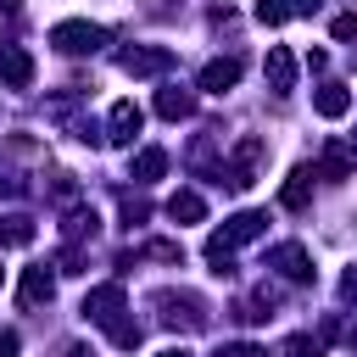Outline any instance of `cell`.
Here are the masks:
<instances>
[{"instance_id": "cell-1", "label": "cell", "mask_w": 357, "mask_h": 357, "mask_svg": "<svg viewBox=\"0 0 357 357\" xmlns=\"http://www.w3.org/2000/svg\"><path fill=\"white\" fill-rule=\"evenodd\" d=\"M50 45H56L61 56H95V50L106 45V28H100V22H56V28H50Z\"/></svg>"}, {"instance_id": "cell-2", "label": "cell", "mask_w": 357, "mask_h": 357, "mask_svg": "<svg viewBox=\"0 0 357 357\" xmlns=\"http://www.w3.org/2000/svg\"><path fill=\"white\" fill-rule=\"evenodd\" d=\"M117 67H123L128 78H151V73H167V67H173V50H162V45H128V50L117 56Z\"/></svg>"}, {"instance_id": "cell-3", "label": "cell", "mask_w": 357, "mask_h": 357, "mask_svg": "<svg viewBox=\"0 0 357 357\" xmlns=\"http://www.w3.org/2000/svg\"><path fill=\"white\" fill-rule=\"evenodd\" d=\"M84 318L112 329V324L123 318V284H100V290H89V296H84Z\"/></svg>"}, {"instance_id": "cell-4", "label": "cell", "mask_w": 357, "mask_h": 357, "mask_svg": "<svg viewBox=\"0 0 357 357\" xmlns=\"http://www.w3.org/2000/svg\"><path fill=\"white\" fill-rule=\"evenodd\" d=\"M268 268H279V273L296 279V284L312 279V257H307V245H296V240H290V245H273V251H268Z\"/></svg>"}, {"instance_id": "cell-5", "label": "cell", "mask_w": 357, "mask_h": 357, "mask_svg": "<svg viewBox=\"0 0 357 357\" xmlns=\"http://www.w3.org/2000/svg\"><path fill=\"white\" fill-rule=\"evenodd\" d=\"M0 84L6 89H28L33 84V56L22 45H0Z\"/></svg>"}, {"instance_id": "cell-6", "label": "cell", "mask_w": 357, "mask_h": 357, "mask_svg": "<svg viewBox=\"0 0 357 357\" xmlns=\"http://www.w3.org/2000/svg\"><path fill=\"white\" fill-rule=\"evenodd\" d=\"M262 73H268V89H273V95H290V89H296V56H290L284 45H268Z\"/></svg>"}, {"instance_id": "cell-7", "label": "cell", "mask_w": 357, "mask_h": 357, "mask_svg": "<svg viewBox=\"0 0 357 357\" xmlns=\"http://www.w3.org/2000/svg\"><path fill=\"white\" fill-rule=\"evenodd\" d=\"M139 128H145V112H139L134 100H117V106H112V123H106V139H112V145H134Z\"/></svg>"}, {"instance_id": "cell-8", "label": "cell", "mask_w": 357, "mask_h": 357, "mask_svg": "<svg viewBox=\"0 0 357 357\" xmlns=\"http://www.w3.org/2000/svg\"><path fill=\"white\" fill-rule=\"evenodd\" d=\"M234 84H240V56H218V61L201 67V89H206V95H223V89H234Z\"/></svg>"}, {"instance_id": "cell-9", "label": "cell", "mask_w": 357, "mask_h": 357, "mask_svg": "<svg viewBox=\"0 0 357 357\" xmlns=\"http://www.w3.org/2000/svg\"><path fill=\"white\" fill-rule=\"evenodd\" d=\"M50 290H56V279H50V268H28L22 273V284H17V307H39V301H50Z\"/></svg>"}, {"instance_id": "cell-10", "label": "cell", "mask_w": 357, "mask_h": 357, "mask_svg": "<svg viewBox=\"0 0 357 357\" xmlns=\"http://www.w3.org/2000/svg\"><path fill=\"white\" fill-rule=\"evenodd\" d=\"M312 106H318V117H346L351 112V89L346 84H318L312 89Z\"/></svg>"}, {"instance_id": "cell-11", "label": "cell", "mask_w": 357, "mask_h": 357, "mask_svg": "<svg viewBox=\"0 0 357 357\" xmlns=\"http://www.w3.org/2000/svg\"><path fill=\"white\" fill-rule=\"evenodd\" d=\"M279 201H284L290 212H307V201H312V167H296V173L284 178V190H279Z\"/></svg>"}, {"instance_id": "cell-12", "label": "cell", "mask_w": 357, "mask_h": 357, "mask_svg": "<svg viewBox=\"0 0 357 357\" xmlns=\"http://www.w3.org/2000/svg\"><path fill=\"white\" fill-rule=\"evenodd\" d=\"M167 218H173V223H201V218H206V201H201L195 190H173V195H167Z\"/></svg>"}, {"instance_id": "cell-13", "label": "cell", "mask_w": 357, "mask_h": 357, "mask_svg": "<svg viewBox=\"0 0 357 357\" xmlns=\"http://www.w3.org/2000/svg\"><path fill=\"white\" fill-rule=\"evenodd\" d=\"M156 112H162L167 123H178V117L195 112V100H190V89H162V95H156Z\"/></svg>"}, {"instance_id": "cell-14", "label": "cell", "mask_w": 357, "mask_h": 357, "mask_svg": "<svg viewBox=\"0 0 357 357\" xmlns=\"http://www.w3.org/2000/svg\"><path fill=\"white\" fill-rule=\"evenodd\" d=\"M28 240H33V218H22V212L0 218V245H28Z\"/></svg>"}, {"instance_id": "cell-15", "label": "cell", "mask_w": 357, "mask_h": 357, "mask_svg": "<svg viewBox=\"0 0 357 357\" xmlns=\"http://www.w3.org/2000/svg\"><path fill=\"white\" fill-rule=\"evenodd\" d=\"M167 167V151H156V145H145L139 156H134V178H156Z\"/></svg>"}, {"instance_id": "cell-16", "label": "cell", "mask_w": 357, "mask_h": 357, "mask_svg": "<svg viewBox=\"0 0 357 357\" xmlns=\"http://www.w3.org/2000/svg\"><path fill=\"white\" fill-rule=\"evenodd\" d=\"M324 173L329 178H351V151L346 145H324Z\"/></svg>"}, {"instance_id": "cell-17", "label": "cell", "mask_w": 357, "mask_h": 357, "mask_svg": "<svg viewBox=\"0 0 357 357\" xmlns=\"http://www.w3.org/2000/svg\"><path fill=\"white\" fill-rule=\"evenodd\" d=\"M61 234H67V240L95 234V212H89V206H73V212H67V223H61Z\"/></svg>"}, {"instance_id": "cell-18", "label": "cell", "mask_w": 357, "mask_h": 357, "mask_svg": "<svg viewBox=\"0 0 357 357\" xmlns=\"http://www.w3.org/2000/svg\"><path fill=\"white\" fill-rule=\"evenodd\" d=\"M290 11H296L290 0H257V22H268V28H279Z\"/></svg>"}, {"instance_id": "cell-19", "label": "cell", "mask_w": 357, "mask_h": 357, "mask_svg": "<svg viewBox=\"0 0 357 357\" xmlns=\"http://www.w3.org/2000/svg\"><path fill=\"white\" fill-rule=\"evenodd\" d=\"M284 357H324V340H312V335H290V340H284Z\"/></svg>"}, {"instance_id": "cell-20", "label": "cell", "mask_w": 357, "mask_h": 357, "mask_svg": "<svg viewBox=\"0 0 357 357\" xmlns=\"http://www.w3.org/2000/svg\"><path fill=\"white\" fill-rule=\"evenodd\" d=\"M145 257H156V262H184V251H178L173 240H151V245H145Z\"/></svg>"}, {"instance_id": "cell-21", "label": "cell", "mask_w": 357, "mask_h": 357, "mask_svg": "<svg viewBox=\"0 0 357 357\" xmlns=\"http://www.w3.org/2000/svg\"><path fill=\"white\" fill-rule=\"evenodd\" d=\"M329 33H335V39H357V11H340V17L329 22Z\"/></svg>"}, {"instance_id": "cell-22", "label": "cell", "mask_w": 357, "mask_h": 357, "mask_svg": "<svg viewBox=\"0 0 357 357\" xmlns=\"http://www.w3.org/2000/svg\"><path fill=\"white\" fill-rule=\"evenodd\" d=\"M212 357H268L262 346H251V340H234V346H218Z\"/></svg>"}, {"instance_id": "cell-23", "label": "cell", "mask_w": 357, "mask_h": 357, "mask_svg": "<svg viewBox=\"0 0 357 357\" xmlns=\"http://www.w3.org/2000/svg\"><path fill=\"white\" fill-rule=\"evenodd\" d=\"M145 212H151V206H145L139 195H123V218H128V223H145Z\"/></svg>"}, {"instance_id": "cell-24", "label": "cell", "mask_w": 357, "mask_h": 357, "mask_svg": "<svg viewBox=\"0 0 357 357\" xmlns=\"http://www.w3.org/2000/svg\"><path fill=\"white\" fill-rule=\"evenodd\" d=\"M340 296H346V301H357V268H351V273L340 279Z\"/></svg>"}, {"instance_id": "cell-25", "label": "cell", "mask_w": 357, "mask_h": 357, "mask_svg": "<svg viewBox=\"0 0 357 357\" xmlns=\"http://www.w3.org/2000/svg\"><path fill=\"white\" fill-rule=\"evenodd\" d=\"M0 357H17V335L11 329H0Z\"/></svg>"}, {"instance_id": "cell-26", "label": "cell", "mask_w": 357, "mask_h": 357, "mask_svg": "<svg viewBox=\"0 0 357 357\" xmlns=\"http://www.w3.org/2000/svg\"><path fill=\"white\" fill-rule=\"evenodd\" d=\"M61 357H95L89 346H61Z\"/></svg>"}, {"instance_id": "cell-27", "label": "cell", "mask_w": 357, "mask_h": 357, "mask_svg": "<svg viewBox=\"0 0 357 357\" xmlns=\"http://www.w3.org/2000/svg\"><path fill=\"white\" fill-rule=\"evenodd\" d=\"M11 190H17V184H11V178H6V167H0V195H11Z\"/></svg>"}, {"instance_id": "cell-28", "label": "cell", "mask_w": 357, "mask_h": 357, "mask_svg": "<svg viewBox=\"0 0 357 357\" xmlns=\"http://www.w3.org/2000/svg\"><path fill=\"white\" fill-rule=\"evenodd\" d=\"M156 357H190V351H184V346H167V351H156Z\"/></svg>"}, {"instance_id": "cell-29", "label": "cell", "mask_w": 357, "mask_h": 357, "mask_svg": "<svg viewBox=\"0 0 357 357\" xmlns=\"http://www.w3.org/2000/svg\"><path fill=\"white\" fill-rule=\"evenodd\" d=\"M17 6H22V0H0V11H17Z\"/></svg>"}, {"instance_id": "cell-30", "label": "cell", "mask_w": 357, "mask_h": 357, "mask_svg": "<svg viewBox=\"0 0 357 357\" xmlns=\"http://www.w3.org/2000/svg\"><path fill=\"white\" fill-rule=\"evenodd\" d=\"M351 151H357V134H351Z\"/></svg>"}, {"instance_id": "cell-31", "label": "cell", "mask_w": 357, "mask_h": 357, "mask_svg": "<svg viewBox=\"0 0 357 357\" xmlns=\"http://www.w3.org/2000/svg\"><path fill=\"white\" fill-rule=\"evenodd\" d=\"M0 279H6V268H0Z\"/></svg>"}]
</instances>
